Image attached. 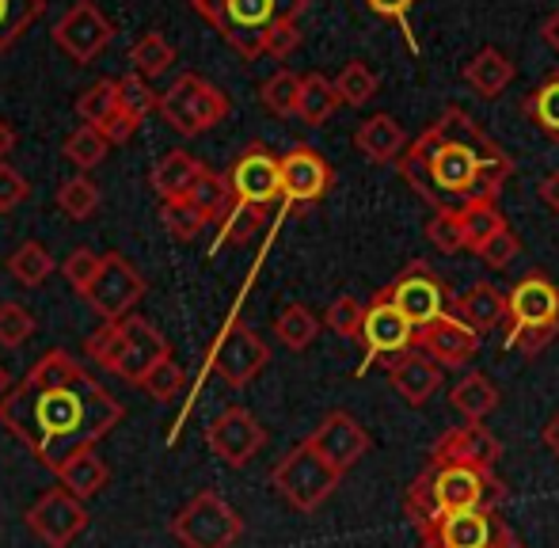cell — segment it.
<instances>
[{"instance_id":"cell-1","label":"cell","mask_w":559,"mask_h":548,"mask_svg":"<svg viewBox=\"0 0 559 548\" xmlns=\"http://www.w3.org/2000/svg\"><path fill=\"white\" fill-rule=\"evenodd\" d=\"M126 408L69 350H46L20 385L0 396V427L20 438L35 461L58 473L69 457L96 450L122 422Z\"/></svg>"},{"instance_id":"cell-2","label":"cell","mask_w":559,"mask_h":548,"mask_svg":"<svg viewBox=\"0 0 559 548\" xmlns=\"http://www.w3.org/2000/svg\"><path fill=\"white\" fill-rule=\"evenodd\" d=\"M404 183L438 214L495 206L514 176V160L461 107H445L396 160Z\"/></svg>"},{"instance_id":"cell-3","label":"cell","mask_w":559,"mask_h":548,"mask_svg":"<svg viewBox=\"0 0 559 548\" xmlns=\"http://www.w3.org/2000/svg\"><path fill=\"white\" fill-rule=\"evenodd\" d=\"M507 503V484L495 468L427 465L404 491V511L419 534L435 526L438 514L456 511H499Z\"/></svg>"},{"instance_id":"cell-4","label":"cell","mask_w":559,"mask_h":548,"mask_svg":"<svg viewBox=\"0 0 559 548\" xmlns=\"http://www.w3.org/2000/svg\"><path fill=\"white\" fill-rule=\"evenodd\" d=\"M507 347L522 350V355H540L559 335V286L540 271L525 274L507 294Z\"/></svg>"},{"instance_id":"cell-5","label":"cell","mask_w":559,"mask_h":548,"mask_svg":"<svg viewBox=\"0 0 559 548\" xmlns=\"http://www.w3.org/2000/svg\"><path fill=\"white\" fill-rule=\"evenodd\" d=\"M156 111L160 119L168 122L176 134H187V138H199L206 130H214L217 122L228 119L233 104L217 84H210L206 76L199 73H179L171 81L168 92H160L156 99Z\"/></svg>"},{"instance_id":"cell-6","label":"cell","mask_w":559,"mask_h":548,"mask_svg":"<svg viewBox=\"0 0 559 548\" xmlns=\"http://www.w3.org/2000/svg\"><path fill=\"white\" fill-rule=\"evenodd\" d=\"M338 480H343V476H338L324 457H317L305 442L294 445V450H289L271 473L274 491H278V496L301 514L320 511V507L332 499Z\"/></svg>"},{"instance_id":"cell-7","label":"cell","mask_w":559,"mask_h":548,"mask_svg":"<svg viewBox=\"0 0 559 548\" xmlns=\"http://www.w3.org/2000/svg\"><path fill=\"white\" fill-rule=\"evenodd\" d=\"M171 537L183 548H233L243 537V519L217 491H199L171 519Z\"/></svg>"},{"instance_id":"cell-8","label":"cell","mask_w":559,"mask_h":548,"mask_svg":"<svg viewBox=\"0 0 559 548\" xmlns=\"http://www.w3.org/2000/svg\"><path fill=\"white\" fill-rule=\"evenodd\" d=\"M81 297L96 317H104V324H111V320L130 317L133 305L145 297V278H141V271L122 252H107L99 255L96 278H92V286Z\"/></svg>"},{"instance_id":"cell-9","label":"cell","mask_w":559,"mask_h":548,"mask_svg":"<svg viewBox=\"0 0 559 548\" xmlns=\"http://www.w3.org/2000/svg\"><path fill=\"white\" fill-rule=\"evenodd\" d=\"M210 366L228 389H248L271 366V347H266L255 327H248L243 320H233L222 332V339L214 343Z\"/></svg>"},{"instance_id":"cell-10","label":"cell","mask_w":559,"mask_h":548,"mask_svg":"<svg viewBox=\"0 0 559 548\" xmlns=\"http://www.w3.org/2000/svg\"><path fill=\"white\" fill-rule=\"evenodd\" d=\"M358 343H361V350H366V355H361L358 373H366L369 366H377L381 358L384 362H392L396 355H404V350L415 347V327L407 324L396 309H392V301L384 297V289H377L373 301H369L366 312H361Z\"/></svg>"},{"instance_id":"cell-11","label":"cell","mask_w":559,"mask_h":548,"mask_svg":"<svg viewBox=\"0 0 559 548\" xmlns=\"http://www.w3.org/2000/svg\"><path fill=\"white\" fill-rule=\"evenodd\" d=\"M53 46L66 53L76 65H92L99 53L111 46L115 38V23L104 15V8L96 0H76L58 23H53Z\"/></svg>"},{"instance_id":"cell-12","label":"cell","mask_w":559,"mask_h":548,"mask_svg":"<svg viewBox=\"0 0 559 548\" xmlns=\"http://www.w3.org/2000/svg\"><path fill=\"white\" fill-rule=\"evenodd\" d=\"M384 297H389L392 309L412 327H423V324H430V320L445 317L449 305H453L449 301V289L430 274L427 263H412L392 286H384Z\"/></svg>"},{"instance_id":"cell-13","label":"cell","mask_w":559,"mask_h":548,"mask_svg":"<svg viewBox=\"0 0 559 548\" xmlns=\"http://www.w3.org/2000/svg\"><path fill=\"white\" fill-rule=\"evenodd\" d=\"M23 519L46 548H69L88 526V507H84V499L69 496L66 488H50L35 507H27Z\"/></svg>"},{"instance_id":"cell-14","label":"cell","mask_w":559,"mask_h":548,"mask_svg":"<svg viewBox=\"0 0 559 548\" xmlns=\"http://www.w3.org/2000/svg\"><path fill=\"white\" fill-rule=\"evenodd\" d=\"M225 183L233 191V202H243V206H259L271 210L274 202L282 199L278 187V156L266 145H248L240 156L233 160V168L225 171Z\"/></svg>"},{"instance_id":"cell-15","label":"cell","mask_w":559,"mask_h":548,"mask_svg":"<svg viewBox=\"0 0 559 548\" xmlns=\"http://www.w3.org/2000/svg\"><path fill=\"white\" fill-rule=\"evenodd\" d=\"M305 445H309L317 457H324L328 465L343 476V473H350L361 457H366L373 442H369V430L361 427L350 412H332V415L320 419V427L312 430L309 438H305Z\"/></svg>"},{"instance_id":"cell-16","label":"cell","mask_w":559,"mask_h":548,"mask_svg":"<svg viewBox=\"0 0 559 548\" xmlns=\"http://www.w3.org/2000/svg\"><path fill=\"white\" fill-rule=\"evenodd\" d=\"M118 332H122V350H118L111 373L130 381V385H141V378H145L156 362L171 358V343L164 339L145 317H138V312L118 320Z\"/></svg>"},{"instance_id":"cell-17","label":"cell","mask_w":559,"mask_h":548,"mask_svg":"<svg viewBox=\"0 0 559 548\" xmlns=\"http://www.w3.org/2000/svg\"><path fill=\"white\" fill-rule=\"evenodd\" d=\"M206 442L228 468H243L266 445V427L248 408L233 404L206 427Z\"/></svg>"},{"instance_id":"cell-18","label":"cell","mask_w":559,"mask_h":548,"mask_svg":"<svg viewBox=\"0 0 559 548\" xmlns=\"http://www.w3.org/2000/svg\"><path fill=\"white\" fill-rule=\"evenodd\" d=\"M335 171L312 145H294L286 156H278V187L282 199L294 206H312L328 194Z\"/></svg>"},{"instance_id":"cell-19","label":"cell","mask_w":559,"mask_h":548,"mask_svg":"<svg viewBox=\"0 0 559 548\" xmlns=\"http://www.w3.org/2000/svg\"><path fill=\"white\" fill-rule=\"evenodd\" d=\"M274 0H225L214 31L240 53L243 61H255L263 53V35L274 23Z\"/></svg>"},{"instance_id":"cell-20","label":"cell","mask_w":559,"mask_h":548,"mask_svg":"<svg viewBox=\"0 0 559 548\" xmlns=\"http://www.w3.org/2000/svg\"><path fill=\"white\" fill-rule=\"evenodd\" d=\"M514 529L499 519V511H456L438 514L435 526L419 537H435L442 548H502Z\"/></svg>"},{"instance_id":"cell-21","label":"cell","mask_w":559,"mask_h":548,"mask_svg":"<svg viewBox=\"0 0 559 548\" xmlns=\"http://www.w3.org/2000/svg\"><path fill=\"white\" fill-rule=\"evenodd\" d=\"M502 445L484 422H464L445 430L430 450V465H464V468H495Z\"/></svg>"},{"instance_id":"cell-22","label":"cell","mask_w":559,"mask_h":548,"mask_svg":"<svg viewBox=\"0 0 559 548\" xmlns=\"http://www.w3.org/2000/svg\"><path fill=\"white\" fill-rule=\"evenodd\" d=\"M415 347H419L427 358H435L438 366H464L468 358H476L479 335L445 312V317L415 327Z\"/></svg>"},{"instance_id":"cell-23","label":"cell","mask_w":559,"mask_h":548,"mask_svg":"<svg viewBox=\"0 0 559 548\" xmlns=\"http://www.w3.org/2000/svg\"><path fill=\"white\" fill-rule=\"evenodd\" d=\"M389 381L412 408H423V404L442 389V366L423 355L419 347H412L389 362Z\"/></svg>"},{"instance_id":"cell-24","label":"cell","mask_w":559,"mask_h":548,"mask_svg":"<svg viewBox=\"0 0 559 548\" xmlns=\"http://www.w3.org/2000/svg\"><path fill=\"white\" fill-rule=\"evenodd\" d=\"M453 317L476 335L491 332L495 324L507 320V294L499 286H491V282H476L461 297H453Z\"/></svg>"},{"instance_id":"cell-25","label":"cell","mask_w":559,"mask_h":548,"mask_svg":"<svg viewBox=\"0 0 559 548\" xmlns=\"http://www.w3.org/2000/svg\"><path fill=\"white\" fill-rule=\"evenodd\" d=\"M354 148L366 156L369 164H392L407 148V134L392 115H373L354 130Z\"/></svg>"},{"instance_id":"cell-26","label":"cell","mask_w":559,"mask_h":548,"mask_svg":"<svg viewBox=\"0 0 559 548\" xmlns=\"http://www.w3.org/2000/svg\"><path fill=\"white\" fill-rule=\"evenodd\" d=\"M514 73H518L514 61H510L502 50H495V46L479 50L476 58L464 65V81H468V88L484 99H499L502 92H507V84L514 81Z\"/></svg>"},{"instance_id":"cell-27","label":"cell","mask_w":559,"mask_h":548,"mask_svg":"<svg viewBox=\"0 0 559 548\" xmlns=\"http://www.w3.org/2000/svg\"><path fill=\"white\" fill-rule=\"evenodd\" d=\"M58 480H61V488H66L69 496L92 499V496H99L107 484H111V468L104 465V457H99L96 450H84V453L69 457L66 465L58 468Z\"/></svg>"},{"instance_id":"cell-28","label":"cell","mask_w":559,"mask_h":548,"mask_svg":"<svg viewBox=\"0 0 559 548\" xmlns=\"http://www.w3.org/2000/svg\"><path fill=\"white\" fill-rule=\"evenodd\" d=\"M206 168V164L199 160V156L183 153V148H171V153H164V160L153 168V191L160 194V202H176L187 194V187L199 179V171Z\"/></svg>"},{"instance_id":"cell-29","label":"cell","mask_w":559,"mask_h":548,"mask_svg":"<svg viewBox=\"0 0 559 548\" xmlns=\"http://www.w3.org/2000/svg\"><path fill=\"white\" fill-rule=\"evenodd\" d=\"M449 401L468 422H484L487 415L499 408V389H495V381L487 373H468V378H461L453 385Z\"/></svg>"},{"instance_id":"cell-30","label":"cell","mask_w":559,"mask_h":548,"mask_svg":"<svg viewBox=\"0 0 559 548\" xmlns=\"http://www.w3.org/2000/svg\"><path fill=\"white\" fill-rule=\"evenodd\" d=\"M338 111V92L324 73L301 76V92H297V119L309 127H324L328 119Z\"/></svg>"},{"instance_id":"cell-31","label":"cell","mask_w":559,"mask_h":548,"mask_svg":"<svg viewBox=\"0 0 559 548\" xmlns=\"http://www.w3.org/2000/svg\"><path fill=\"white\" fill-rule=\"evenodd\" d=\"M187 202H191L194 210H199L206 222H222V217L228 214V206H233V191H228V183H225V176L222 171H214V168H202L199 171V179H194L191 187H187V194H183Z\"/></svg>"},{"instance_id":"cell-32","label":"cell","mask_w":559,"mask_h":548,"mask_svg":"<svg viewBox=\"0 0 559 548\" xmlns=\"http://www.w3.org/2000/svg\"><path fill=\"white\" fill-rule=\"evenodd\" d=\"M53 267H58V263H53L50 248L38 245V240H23V245L8 255V274L27 289L43 286V282L53 274Z\"/></svg>"},{"instance_id":"cell-33","label":"cell","mask_w":559,"mask_h":548,"mask_svg":"<svg viewBox=\"0 0 559 548\" xmlns=\"http://www.w3.org/2000/svg\"><path fill=\"white\" fill-rule=\"evenodd\" d=\"M53 202H58V210L69 217V222H88V217L99 214V202H104V194H99L96 179H88L81 171V176L66 179V183L58 187Z\"/></svg>"},{"instance_id":"cell-34","label":"cell","mask_w":559,"mask_h":548,"mask_svg":"<svg viewBox=\"0 0 559 548\" xmlns=\"http://www.w3.org/2000/svg\"><path fill=\"white\" fill-rule=\"evenodd\" d=\"M274 335H278L289 350H309L312 343H317V335H320L317 312H312L309 305H301V301L286 305V309L278 312V320H274Z\"/></svg>"},{"instance_id":"cell-35","label":"cell","mask_w":559,"mask_h":548,"mask_svg":"<svg viewBox=\"0 0 559 548\" xmlns=\"http://www.w3.org/2000/svg\"><path fill=\"white\" fill-rule=\"evenodd\" d=\"M130 61H133V73L145 76V81H156L160 73H168L171 61H176V46L160 35V31H148L133 43L130 50Z\"/></svg>"},{"instance_id":"cell-36","label":"cell","mask_w":559,"mask_h":548,"mask_svg":"<svg viewBox=\"0 0 559 548\" xmlns=\"http://www.w3.org/2000/svg\"><path fill=\"white\" fill-rule=\"evenodd\" d=\"M46 0H0V53H8L23 35L31 31V23L43 20Z\"/></svg>"},{"instance_id":"cell-37","label":"cell","mask_w":559,"mask_h":548,"mask_svg":"<svg viewBox=\"0 0 559 548\" xmlns=\"http://www.w3.org/2000/svg\"><path fill=\"white\" fill-rule=\"evenodd\" d=\"M525 115L533 119V127L545 130L552 141H559V73L545 76L540 88L525 99Z\"/></svg>"},{"instance_id":"cell-38","label":"cell","mask_w":559,"mask_h":548,"mask_svg":"<svg viewBox=\"0 0 559 548\" xmlns=\"http://www.w3.org/2000/svg\"><path fill=\"white\" fill-rule=\"evenodd\" d=\"M332 84L338 92V104H346V107H366L369 99L377 96V76L366 61H346L343 73H338Z\"/></svg>"},{"instance_id":"cell-39","label":"cell","mask_w":559,"mask_h":548,"mask_svg":"<svg viewBox=\"0 0 559 548\" xmlns=\"http://www.w3.org/2000/svg\"><path fill=\"white\" fill-rule=\"evenodd\" d=\"M115 96H118V111L122 115H130V119H138V122H145V115H153L156 111V88L145 81V76H138V73H126V76H118L115 81Z\"/></svg>"},{"instance_id":"cell-40","label":"cell","mask_w":559,"mask_h":548,"mask_svg":"<svg viewBox=\"0 0 559 548\" xmlns=\"http://www.w3.org/2000/svg\"><path fill=\"white\" fill-rule=\"evenodd\" d=\"M461 237H464V252L476 255L484 248L487 237H495L499 229H507V217L499 214V206H472L461 210Z\"/></svg>"},{"instance_id":"cell-41","label":"cell","mask_w":559,"mask_h":548,"mask_svg":"<svg viewBox=\"0 0 559 548\" xmlns=\"http://www.w3.org/2000/svg\"><path fill=\"white\" fill-rule=\"evenodd\" d=\"M297 92H301V76L294 69H278L274 76H266L263 88H259V99L271 115L278 119H289L297 111Z\"/></svg>"},{"instance_id":"cell-42","label":"cell","mask_w":559,"mask_h":548,"mask_svg":"<svg viewBox=\"0 0 559 548\" xmlns=\"http://www.w3.org/2000/svg\"><path fill=\"white\" fill-rule=\"evenodd\" d=\"M266 222V210L259 206H243V202H233L228 214L217 222V245H243L251 240Z\"/></svg>"},{"instance_id":"cell-43","label":"cell","mask_w":559,"mask_h":548,"mask_svg":"<svg viewBox=\"0 0 559 548\" xmlns=\"http://www.w3.org/2000/svg\"><path fill=\"white\" fill-rule=\"evenodd\" d=\"M107 153H111V145H107V138L99 134V127H76L73 134L66 138V156L81 171L99 168V164L107 160Z\"/></svg>"},{"instance_id":"cell-44","label":"cell","mask_w":559,"mask_h":548,"mask_svg":"<svg viewBox=\"0 0 559 548\" xmlns=\"http://www.w3.org/2000/svg\"><path fill=\"white\" fill-rule=\"evenodd\" d=\"M118 111V96H115V81L104 76V81L88 84L76 99V115H81L84 127H104L107 119Z\"/></svg>"},{"instance_id":"cell-45","label":"cell","mask_w":559,"mask_h":548,"mask_svg":"<svg viewBox=\"0 0 559 548\" xmlns=\"http://www.w3.org/2000/svg\"><path fill=\"white\" fill-rule=\"evenodd\" d=\"M31 339H35V317H31L20 301L0 305V347L20 350V347H27Z\"/></svg>"},{"instance_id":"cell-46","label":"cell","mask_w":559,"mask_h":548,"mask_svg":"<svg viewBox=\"0 0 559 548\" xmlns=\"http://www.w3.org/2000/svg\"><path fill=\"white\" fill-rule=\"evenodd\" d=\"M160 217H164V229L171 233L176 240H194L202 229H206V217L199 214V210L191 206L187 199H176V202H164V210H160Z\"/></svg>"},{"instance_id":"cell-47","label":"cell","mask_w":559,"mask_h":548,"mask_svg":"<svg viewBox=\"0 0 559 548\" xmlns=\"http://www.w3.org/2000/svg\"><path fill=\"white\" fill-rule=\"evenodd\" d=\"M361 312H366V305H361L354 294H343V297H335V301L328 305V312H324V324L332 327L335 335H343V339H358Z\"/></svg>"},{"instance_id":"cell-48","label":"cell","mask_w":559,"mask_h":548,"mask_svg":"<svg viewBox=\"0 0 559 548\" xmlns=\"http://www.w3.org/2000/svg\"><path fill=\"white\" fill-rule=\"evenodd\" d=\"M183 370L176 366V358H164V362H156L153 370L141 378L138 389H145L153 401H171V396H179V389H183Z\"/></svg>"},{"instance_id":"cell-49","label":"cell","mask_w":559,"mask_h":548,"mask_svg":"<svg viewBox=\"0 0 559 548\" xmlns=\"http://www.w3.org/2000/svg\"><path fill=\"white\" fill-rule=\"evenodd\" d=\"M301 46V27H297V20H286V15H274V23L266 27L263 35V53H271V58H289V53Z\"/></svg>"},{"instance_id":"cell-50","label":"cell","mask_w":559,"mask_h":548,"mask_svg":"<svg viewBox=\"0 0 559 548\" xmlns=\"http://www.w3.org/2000/svg\"><path fill=\"white\" fill-rule=\"evenodd\" d=\"M427 240L438 248L442 255L464 252V237H461V217L456 214H435L427 225Z\"/></svg>"},{"instance_id":"cell-51","label":"cell","mask_w":559,"mask_h":548,"mask_svg":"<svg viewBox=\"0 0 559 548\" xmlns=\"http://www.w3.org/2000/svg\"><path fill=\"white\" fill-rule=\"evenodd\" d=\"M518 252H522V240H518L510 229H499L495 237H487V240H484V248H479L476 255L487 263V267L502 271V267H510V263L518 260Z\"/></svg>"},{"instance_id":"cell-52","label":"cell","mask_w":559,"mask_h":548,"mask_svg":"<svg viewBox=\"0 0 559 548\" xmlns=\"http://www.w3.org/2000/svg\"><path fill=\"white\" fill-rule=\"evenodd\" d=\"M96 271H99V255L92 252V248H76V252L66 255V278H69V286H73L76 294H84V289L92 286Z\"/></svg>"},{"instance_id":"cell-53","label":"cell","mask_w":559,"mask_h":548,"mask_svg":"<svg viewBox=\"0 0 559 548\" xmlns=\"http://www.w3.org/2000/svg\"><path fill=\"white\" fill-rule=\"evenodd\" d=\"M31 194V183L12 168V164H0V214H12L20 202H27Z\"/></svg>"},{"instance_id":"cell-54","label":"cell","mask_w":559,"mask_h":548,"mask_svg":"<svg viewBox=\"0 0 559 548\" xmlns=\"http://www.w3.org/2000/svg\"><path fill=\"white\" fill-rule=\"evenodd\" d=\"M366 8H369L373 15H381V20L400 23V31L407 35V46H412V50L419 53V43H415V31H412V23H407V12L415 8V0H366Z\"/></svg>"},{"instance_id":"cell-55","label":"cell","mask_w":559,"mask_h":548,"mask_svg":"<svg viewBox=\"0 0 559 548\" xmlns=\"http://www.w3.org/2000/svg\"><path fill=\"white\" fill-rule=\"evenodd\" d=\"M138 130H141V122H138V119H130V115L115 111L111 119H107L104 127H99V134L107 138V145H126V141L138 134Z\"/></svg>"},{"instance_id":"cell-56","label":"cell","mask_w":559,"mask_h":548,"mask_svg":"<svg viewBox=\"0 0 559 548\" xmlns=\"http://www.w3.org/2000/svg\"><path fill=\"white\" fill-rule=\"evenodd\" d=\"M540 202L559 214V171H548L545 176V183H540Z\"/></svg>"},{"instance_id":"cell-57","label":"cell","mask_w":559,"mask_h":548,"mask_svg":"<svg viewBox=\"0 0 559 548\" xmlns=\"http://www.w3.org/2000/svg\"><path fill=\"white\" fill-rule=\"evenodd\" d=\"M222 4H225V0H191V8L202 15V20L210 23V27H214V23H217V15H222Z\"/></svg>"},{"instance_id":"cell-58","label":"cell","mask_w":559,"mask_h":548,"mask_svg":"<svg viewBox=\"0 0 559 548\" xmlns=\"http://www.w3.org/2000/svg\"><path fill=\"white\" fill-rule=\"evenodd\" d=\"M540 438H545V445L559 457V412L552 415V419L545 422V430H540Z\"/></svg>"},{"instance_id":"cell-59","label":"cell","mask_w":559,"mask_h":548,"mask_svg":"<svg viewBox=\"0 0 559 548\" xmlns=\"http://www.w3.org/2000/svg\"><path fill=\"white\" fill-rule=\"evenodd\" d=\"M12 148H15V130L8 127L4 119H0V164L8 160V153H12Z\"/></svg>"},{"instance_id":"cell-60","label":"cell","mask_w":559,"mask_h":548,"mask_svg":"<svg viewBox=\"0 0 559 548\" xmlns=\"http://www.w3.org/2000/svg\"><path fill=\"white\" fill-rule=\"evenodd\" d=\"M545 43L552 46V50L559 53V8H556L552 15H548V20H545Z\"/></svg>"},{"instance_id":"cell-61","label":"cell","mask_w":559,"mask_h":548,"mask_svg":"<svg viewBox=\"0 0 559 548\" xmlns=\"http://www.w3.org/2000/svg\"><path fill=\"white\" fill-rule=\"evenodd\" d=\"M8 389H12V378H8V366L0 362V396H4Z\"/></svg>"},{"instance_id":"cell-62","label":"cell","mask_w":559,"mask_h":548,"mask_svg":"<svg viewBox=\"0 0 559 548\" xmlns=\"http://www.w3.org/2000/svg\"><path fill=\"white\" fill-rule=\"evenodd\" d=\"M502 548H525V545H522V541H518V537H514V534H510V537H507V545H502Z\"/></svg>"},{"instance_id":"cell-63","label":"cell","mask_w":559,"mask_h":548,"mask_svg":"<svg viewBox=\"0 0 559 548\" xmlns=\"http://www.w3.org/2000/svg\"><path fill=\"white\" fill-rule=\"evenodd\" d=\"M419 548H442V545H438L435 537H423V545H419Z\"/></svg>"}]
</instances>
